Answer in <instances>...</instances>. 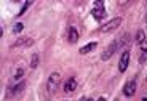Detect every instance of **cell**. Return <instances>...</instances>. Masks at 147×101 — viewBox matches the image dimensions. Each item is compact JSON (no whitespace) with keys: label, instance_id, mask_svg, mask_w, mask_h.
<instances>
[{"label":"cell","instance_id":"21","mask_svg":"<svg viewBox=\"0 0 147 101\" xmlns=\"http://www.w3.org/2000/svg\"><path fill=\"white\" fill-rule=\"evenodd\" d=\"M146 82H147V79H146Z\"/></svg>","mask_w":147,"mask_h":101},{"label":"cell","instance_id":"14","mask_svg":"<svg viewBox=\"0 0 147 101\" xmlns=\"http://www.w3.org/2000/svg\"><path fill=\"white\" fill-rule=\"evenodd\" d=\"M22 29H24V24L22 22H16L15 26H13V34H19V32H22Z\"/></svg>","mask_w":147,"mask_h":101},{"label":"cell","instance_id":"17","mask_svg":"<svg viewBox=\"0 0 147 101\" xmlns=\"http://www.w3.org/2000/svg\"><path fill=\"white\" fill-rule=\"evenodd\" d=\"M96 101H107V100H106V98H104V96H101V98H98V100H96Z\"/></svg>","mask_w":147,"mask_h":101},{"label":"cell","instance_id":"1","mask_svg":"<svg viewBox=\"0 0 147 101\" xmlns=\"http://www.w3.org/2000/svg\"><path fill=\"white\" fill-rule=\"evenodd\" d=\"M121 22H123V19H121L120 16H117V18H112L109 22H106V24H102V26L99 27V32H101V34L114 32L115 29H118V27H120Z\"/></svg>","mask_w":147,"mask_h":101},{"label":"cell","instance_id":"20","mask_svg":"<svg viewBox=\"0 0 147 101\" xmlns=\"http://www.w3.org/2000/svg\"><path fill=\"white\" fill-rule=\"evenodd\" d=\"M142 101H147V98H142Z\"/></svg>","mask_w":147,"mask_h":101},{"label":"cell","instance_id":"11","mask_svg":"<svg viewBox=\"0 0 147 101\" xmlns=\"http://www.w3.org/2000/svg\"><path fill=\"white\" fill-rule=\"evenodd\" d=\"M24 87H26V82H24V80H21L19 83H16V85L13 87V90H11V95H18V93H21L22 90H24Z\"/></svg>","mask_w":147,"mask_h":101},{"label":"cell","instance_id":"8","mask_svg":"<svg viewBox=\"0 0 147 101\" xmlns=\"http://www.w3.org/2000/svg\"><path fill=\"white\" fill-rule=\"evenodd\" d=\"M78 39H80V35H78L77 29H75V27H69V32H67V40H69L70 43H77Z\"/></svg>","mask_w":147,"mask_h":101},{"label":"cell","instance_id":"15","mask_svg":"<svg viewBox=\"0 0 147 101\" xmlns=\"http://www.w3.org/2000/svg\"><path fill=\"white\" fill-rule=\"evenodd\" d=\"M22 75H24V69H22V67H19V69H16V71H15V75H13V79H15V80H19Z\"/></svg>","mask_w":147,"mask_h":101},{"label":"cell","instance_id":"5","mask_svg":"<svg viewBox=\"0 0 147 101\" xmlns=\"http://www.w3.org/2000/svg\"><path fill=\"white\" fill-rule=\"evenodd\" d=\"M136 79H131V80H128V82L125 83V87H123V95H125L126 98H131L133 95L136 93Z\"/></svg>","mask_w":147,"mask_h":101},{"label":"cell","instance_id":"18","mask_svg":"<svg viewBox=\"0 0 147 101\" xmlns=\"http://www.w3.org/2000/svg\"><path fill=\"white\" fill-rule=\"evenodd\" d=\"M80 101H93V100H90V98H82Z\"/></svg>","mask_w":147,"mask_h":101},{"label":"cell","instance_id":"4","mask_svg":"<svg viewBox=\"0 0 147 101\" xmlns=\"http://www.w3.org/2000/svg\"><path fill=\"white\" fill-rule=\"evenodd\" d=\"M117 50H118V40H114L110 45H107V47H106V50H104L102 55H101V60H102V61L110 60V58H112V55H114Z\"/></svg>","mask_w":147,"mask_h":101},{"label":"cell","instance_id":"7","mask_svg":"<svg viewBox=\"0 0 147 101\" xmlns=\"http://www.w3.org/2000/svg\"><path fill=\"white\" fill-rule=\"evenodd\" d=\"M75 88H77V80L74 77L67 79V82L64 83V92L66 93H72V92H75Z\"/></svg>","mask_w":147,"mask_h":101},{"label":"cell","instance_id":"16","mask_svg":"<svg viewBox=\"0 0 147 101\" xmlns=\"http://www.w3.org/2000/svg\"><path fill=\"white\" fill-rule=\"evenodd\" d=\"M30 5H32V2H24V5H22L21 11H19V15H24V13H26V10L30 7Z\"/></svg>","mask_w":147,"mask_h":101},{"label":"cell","instance_id":"3","mask_svg":"<svg viewBox=\"0 0 147 101\" xmlns=\"http://www.w3.org/2000/svg\"><path fill=\"white\" fill-rule=\"evenodd\" d=\"M91 15H93V18L94 19H98V21H101V19H104L106 18V7H104V2H94V8H93V11H91Z\"/></svg>","mask_w":147,"mask_h":101},{"label":"cell","instance_id":"6","mask_svg":"<svg viewBox=\"0 0 147 101\" xmlns=\"http://www.w3.org/2000/svg\"><path fill=\"white\" fill-rule=\"evenodd\" d=\"M128 64H129V52L125 50V52L121 53V56H120V61H118V71L125 72L126 67H128Z\"/></svg>","mask_w":147,"mask_h":101},{"label":"cell","instance_id":"13","mask_svg":"<svg viewBox=\"0 0 147 101\" xmlns=\"http://www.w3.org/2000/svg\"><path fill=\"white\" fill-rule=\"evenodd\" d=\"M37 66H38V55H37V53H34L32 58H30V67H32V69H35Z\"/></svg>","mask_w":147,"mask_h":101},{"label":"cell","instance_id":"12","mask_svg":"<svg viewBox=\"0 0 147 101\" xmlns=\"http://www.w3.org/2000/svg\"><path fill=\"white\" fill-rule=\"evenodd\" d=\"M144 40H146V32H144L142 29H139V31L136 32V42H138L139 45H142Z\"/></svg>","mask_w":147,"mask_h":101},{"label":"cell","instance_id":"9","mask_svg":"<svg viewBox=\"0 0 147 101\" xmlns=\"http://www.w3.org/2000/svg\"><path fill=\"white\" fill-rule=\"evenodd\" d=\"M96 47H98V43L96 42H91V43L85 45V47H82L78 52H80V55H88V53H91L93 50H96Z\"/></svg>","mask_w":147,"mask_h":101},{"label":"cell","instance_id":"19","mask_svg":"<svg viewBox=\"0 0 147 101\" xmlns=\"http://www.w3.org/2000/svg\"><path fill=\"white\" fill-rule=\"evenodd\" d=\"M146 24H147V13H146Z\"/></svg>","mask_w":147,"mask_h":101},{"label":"cell","instance_id":"10","mask_svg":"<svg viewBox=\"0 0 147 101\" xmlns=\"http://www.w3.org/2000/svg\"><path fill=\"white\" fill-rule=\"evenodd\" d=\"M27 45H32V40H29V39H26V37H21L19 40H16L15 43L11 45V48H18V47H27Z\"/></svg>","mask_w":147,"mask_h":101},{"label":"cell","instance_id":"2","mask_svg":"<svg viewBox=\"0 0 147 101\" xmlns=\"http://www.w3.org/2000/svg\"><path fill=\"white\" fill-rule=\"evenodd\" d=\"M59 82H61V74H59V72H51L50 77H48V82H47L48 93H50V95L55 93L56 88L59 87Z\"/></svg>","mask_w":147,"mask_h":101}]
</instances>
